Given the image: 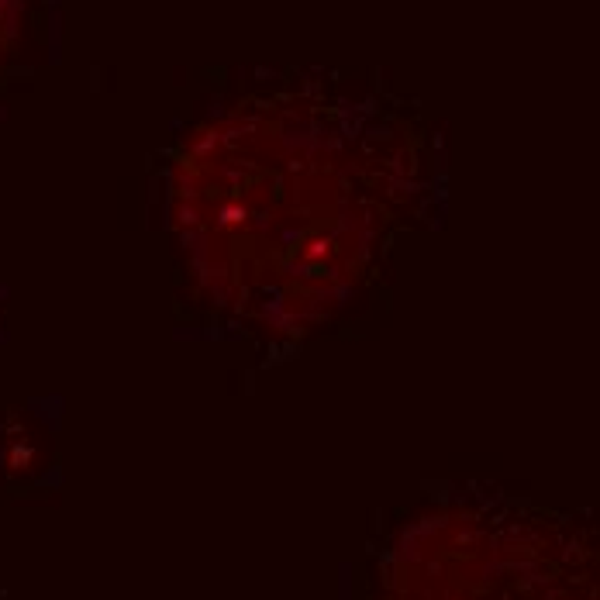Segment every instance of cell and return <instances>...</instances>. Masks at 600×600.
Returning <instances> with one entry per match:
<instances>
[{"instance_id":"cell-1","label":"cell","mask_w":600,"mask_h":600,"mask_svg":"<svg viewBox=\"0 0 600 600\" xmlns=\"http://www.w3.org/2000/svg\"><path fill=\"white\" fill-rule=\"evenodd\" d=\"M359 162L311 124L225 121L180 162L176 225L214 297L269 328L328 311L359 276L376 214Z\"/></svg>"},{"instance_id":"cell-2","label":"cell","mask_w":600,"mask_h":600,"mask_svg":"<svg viewBox=\"0 0 600 600\" xmlns=\"http://www.w3.org/2000/svg\"><path fill=\"white\" fill-rule=\"evenodd\" d=\"M11 35V0H0V48Z\"/></svg>"}]
</instances>
